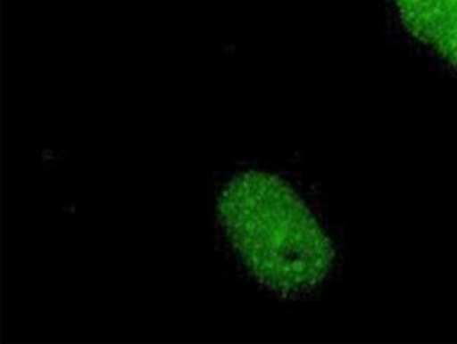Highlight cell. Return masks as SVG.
Masks as SVG:
<instances>
[{"label": "cell", "mask_w": 457, "mask_h": 344, "mask_svg": "<svg viewBox=\"0 0 457 344\" xmlns=\"http://www.w3.org/2000/svg\"><path fill=\"white\" fill-rule=\"evenodd\" d=\"M220 209L245 266L267 287L297 296L327 276L333 259L329 241L307 206L279 178L262 172L235 178Z\"/></svg>", "instance_id": "cell-1"}, {"label": "cell", "mask_w": 457, "mask_h": 344, "mask_svg": "<svg viewBox=\"0 0 457 344\" xmlns=\"http://www.w3.org/2000/svg\"><path fill=\"white\" fill-rule=\"evenodd\" d=\"M400 31L457 75V0H386Z\"/></svg>", "instance_id": "cell-2"}]
</instances>
